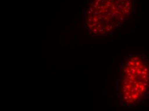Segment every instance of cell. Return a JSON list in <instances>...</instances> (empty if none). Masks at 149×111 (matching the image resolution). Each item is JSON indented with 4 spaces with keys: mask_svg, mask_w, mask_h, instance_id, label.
I'll use <instances>...</instances> for the list:
<instances>
[{
    "mask_svg": "<svg viewBox=\"0 0 149 111\" xmlns=\"http://www.w3.org/2000/svg\"><path fill=\"white\" fill-rule=\"evenodd\" d=\"M131 10V0H92L88 9V22L105 26L122 19Z\"/></svg>",
    "mask_w": 149,
    "mask_h": 111,
    "instance_id": "cell-1",
    "label": "cell"
},
{
    "mask_svg": "<svg viewBox=\"0 0 149 111\" xmlns=\"http://www.w3.org/2000/svg\"><path fill=\"white\" fill-rule=\"evenodd\" d=\"M127 70L123 76L122 94H125L123 99L129 100L130 102H136L146 92L149 82V68L146 64L136 57L128 62L125 67Z\"/></svg>",
    "mask_w": 149,
    "mask_h": 111,
    "instance_id": "cell-2",
    "label": "cell"
}]
</instances>
